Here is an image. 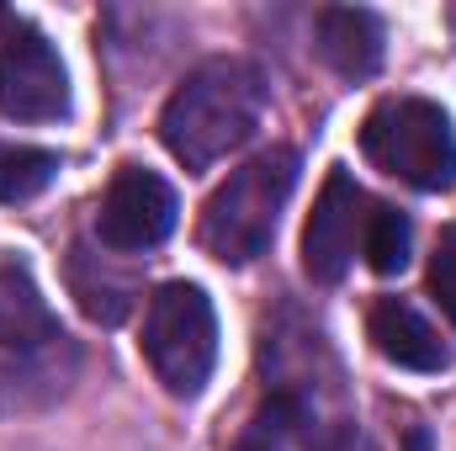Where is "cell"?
Here are the masks:
<instances>
[{
  "mask_svg": "<svg viewBox=\"0 0 456 451\" xmlns=\"http://www.w3.org/2000/svg\"><path fill=\"white\" fill-rule=\"evenodd\" d=\"M409 451H430V441H425V430H419V425L409 430Z\"/></svg>",
  "mask_w": 456,
  "mask_h": 451,
  "instance_id": "18",
  "label": "cell"
},
{
  "mask_svg": "<svg viewBox=\"0 0 456 451\" xmlns=\"http://www.w3.org/2000/svg\"><path fill=\"white\" fill-rule=\"evenodd\" d=\"M430 292H436L441 314L456 324V234H446L430 255Z\"/></svg>",
  "mask_w": 456,
  "mask_h": 451,
  "instance_id": "14",
  "label": "cell"
},
{
  "mask_svg": "<svg viewBox=\"0 0 456 451\" xmlns=\"http://www.w3.org/2000/svg\"><path fill=\"white\" fill-rule=\"evenodd\" d=\"M308 451H371V447H366V436H361L350 420H335V425H324V430L314 436Z\"/></svg>",
  "mask_w": 456,
  "mask_h": 451,
  "instance_id": "15",
  "label": "cell"
},
{
  "mask_svg": "<svg viewBox=\"0 0 456 451\" xmlns=\"http://www.w3.org/2000/svg\"><path fill=\"white\" fill-rule=\"evenodd\" d=\"M69 112V75L43 32L16 27L0 43V117L53 122Z\"/></svg>",
  "mask_w": 456,
  "mask_h": 451,
  "instance_id": "7",
  "label": "cell"
},
{
  "mask_svg": "<svg viewBox=\"0 0 456 451\" xmlns=\"http://www.w3.org/2000/svg\"><path fill=\"white\" fill-rule=\"evenodd\" d=\"M371 345L393 361V366H409V372H441L446 366V340L441 330L403 298H382L371 308Z\"/></svg>",
  "mask_w": 456,
  "mask_h": 451,
  "instance_id": "10",
  "label": "cell"
},
{
  "mask_svg": "<svg viewBox=\"0 0 456 451\" xmlns=\"http://www.w3.org/2000/svg\"><path fill=\"white\" fill-rule=\"evenodd\" d=\"M59 176V154L32 144H0V202H32Z\"/></svg>",
  "mask_w": 456,
  "mask_h": 451,
  "instance_id": "13",
  "label": "cell"
},
{
  "mask_svg": "<svg viewBox=\"0 0 456 451\" xmlns=\"http://www.w3.org/2000/svg\"><path fill=\"white\" fill-rule=\"evenodd\" d=\"M75 366V340L48 314L37 282L21 266L0 260V409L53 404L69 388Z\"/></svg>",
  "mask_w": 456,
  "mask_h": 451,
  "instance_id": "2",
  "label": "cell"
},
{
  "mask_svg": "<svg viewBox=\"0 0 456 451\" xmlns=\"http://www.w3.org/2000/svg\"><path fill=\"white\" fill-rule=\"evenodd\" d=\"M361 228H366L361 186L345 170H330V181H324V192L314 202V218L303 228V271L314 282H340L350 271V260H355Z\"/></svg>",
  "mask_w": 456,
  "mask_h": 451,
  "instance_id": "8",
  "label": "cell"
},
{
  "mask_svg": "<svg viewBox=\"0 0 456 451\" xmlns=\"http://www.w3.org/2000/svg\"><path fill=\"white\" fill-rule=\"evenodd\" d=\"M175 213H181L175 192L154 170L122 165L112 176V186H107V197H102V208H96V239L112 255H143V250L170 239Z\"/></svg>",
  "mask_w": 456,
  "mask_h": 451,
  "instance_id": "6",
  "label": "cell"
},
{
  "mask_svg": "<svg viewBox=\"0 0 456 451\" xmlns=\"http://www.w3.org/2000/svg\"><path fill=\"white\" fill-rule=\"evenodd\" d=\"M297 186V154L292 149H265L244 160L202 208V244L224 266H249L255 255L271 250L281 208Z\"/></svg>",
  "mask_w": 456,
  "mask_h": 451,
  "instance_id": "3",
  "label": "cell"
},
{
  "mask_svg": "<svg viewBox=\"0 0 456 451\" xmlns=\"http://www.w3.org/2000/svg\"><path fill=\"white\" fill-rule=\"evenodd\" d=\"M143 356L175 398H197L213 377V361H218L213 298L191 282H165L143 314Z\"/></svg>",
  "mask_w": 456,
  "mask_h": 451,
  "instance_id": "5",
  "label": "cell"
},
{
  "mask_svg": "<svg viewBox=\"0 0 456 451\" xmlns=\"http://www.w3.org/2000/svg\"><path fill=\"white\" fill-rule=\"evenodd\" d=\"M314 48L335 75L366 80L382 64V21L371 11H361V5H330L314 21Z\"/></svg>",
  "mask_w": 456,
  "mask_h": 451,
  "instance_id": "9",
  "label": "cell"
},
{
  "mask_svg": "<svg viewBox=\"0 0 456 451\" xmlns=\"http://www.w3.org/2000/svg\"><path fill=\"white\" fill-rule=\"evenodd\" d=\"M260 112H265L260 70L244 59H208L170 91L159 112V138L186 170H208L260 127Z\"/></svg>",
  "mask_w": 456,
  "mask_h": 451,
  "instance_id": "1",
  "label": "cell"
},
{
  "mask_svg": "<svg viewBox=\"0 0 456 451\" xmlns=\"http://www.w3.org/2000/svg\"><path fill=\"white\" fill-rule=\"evenodd\" d=\"M409 244H414V228H409V218H403L398 208H387V202L366 208L361 250H366V260H371L377 276H398V271L409 266Z\"/></svg>",
  "mask_w": 456,
  "mask_h": 451,
  "instance_id": "12",
  "label": "cell"
},
{
  "mask_svg": "<svg viewBox=\"0 0 456 451\" xmlns=\"http://www.w3.org/2000/svg\"><path fill=\"white\" fill-rule=\"evenodd\" d=\"M233 451H281V430H271L265 420H255V425L233 441Z\"/></svg>",
  "mask_w": 456,
  "mask_h": 451,
  "instance_id": "16",
  "label": "cell"
},
{
  "mask_svg": "<svg viewBox=\"0 0 456 451\" xmlns=\"http://www.w3.org/2000/svg\"><path fill=\"white\" fill-rule=\"evenodd\" d=\"M16 27H21V21H16V16H11V11H0V43H5V37H11V32H16Z\"/></svg>",
  "mask_w": 456,
  "mask_h": 451,
  "instance_id": "17",
  "label": "cell"
},
{
  "mask_svg": "<svg viewBox=\"0 0 456 451\" xmlns=\"http://www.w3.org/2000/svg\"><path fill=\"white\" fill-rule=\"evenodd\" d=\"M69 287L96 324H117L133 308V276L117 271L112 255H96L86 244H75V255H69Z\"/></svg>",
  "mask_w": 456,
  "mask_h": 451,
  "instance_id": "11",
  "label": "cell"
},
{
  "mask_svg": "<svg viewBox=\"0 0 456 451\" xmlns=\"http://www.w3.org/2000/svg\"><path fill=\"white\" fill-rule=\"evenodd\" d=\"M361 154L414 186V192H452L456 186V133L452 117L425 96H393L361 122Z\"/></svg>",
  "mask_w": 456,
  "mask_h": 451,
  "instance_id": "4",
  "label": "cell"
}]
</instances>
